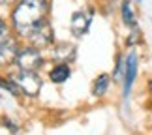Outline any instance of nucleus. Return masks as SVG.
<instances>
[{
    "label": "nucleus",
    "instance_id": "nucleus-1",
    "mask_svg": "<svg viewBox=\"0 0 152 135\" xmlns=\"http://www.w3.org/2000/svg\"><path fill=\"white\" fill-rule=\"evenodd\" d=\"M49 4L45 0H19L11 11V28L17 38L28 39V36L47 21Z\"/></svg>",
    "mask_w": 152,
    "mask_h": 135
},
{
    "label": "nucleus",
    "instance_id": "nucleus-2",
    "mask_svg": "<svg viewBox=\"0 0 152 135\" xmlns=\"http://www.w3.org/2000/svg\"><path fill=\"white\" fill-rule=\"evenodd\" d=\"M43 55L39 53L38 47L26 45V47H19V53H17L15 64L19 69H25V72H38L39 68L43 66Z\"/></svg>",
    "mask_w": 152,
    "mask_h": 135
},
{
    "label": "nucleus",
    "instance_id": "nucleus-3",
    "mask_svg": "<svg viewBox=\"0 0 152 135\" xmlns=\"http://www.w3.org/2000/svg\"><path fill=\"white\" fill-rule=\"evenodd\" d=\"M137 72H139V56L135 51H130L126 55V69H124V79H122V98L128 99L132 94L133 83L137 79Z\"/></svg>",
    "mask_w": 152,
    "mask_h": 135
},
{
    "label": "nucleus",
    "instance_id": "nucleus-4",
    "mask_svg": "<svg viewBox=\"0 0 152 135\" xmlns=\"http://www.w3.org/2000/svg\"><path fill=\"white\" fill-rule=\"evenodd\" d=\"M13 81L17 85H19V88L23 94H26V96H38L39 90H42V79H39L38 72H25V69H19V72L15 73Z\"/></svg>",
    "mask_w": 152,
    "mask_h": 135
},
{
    "label": "nucleus",
    "instance_id": "nucleus-5",
    "mask_svg": "<svg viewBox=\"0 0 152 135\" xmlns=\"http://www.w3.org/2000/svg\"><path fill=\"white\" fill-rule=\"evenodd\" d=\"M55 39V32H53V26L49 25V21H43L36 30H34L30 36H28V45L38 47V49H43V47H49Z\"/></svg>",
    "mask_w": 152,
    "mask_h": 135
},
{
    "label": "nucleus",
    "instance_id": "nucleus-6",
    "mask_svg": "<svg viewBox=\"0 0 152 135\" xmlns=\"http://www.w3.org/2000/svg\"><path fill=\"white\" fill-rule=\"evenodd\" d=\"M92 15H94V11L88 9V11H75L72 15V32L75 38H81L83 34L90 28V23H92Z\"/></svg>",
    "mask_w": 152,
    "mask_h": 135
},
{
    "label": "nucleus",
    "instance_id": "nucleus-7",
    "mask_svg": "<svg viewBox=\"0 0 152 135\" xmlns=\"http://www.w3.org/2000/svg\"><path fill=\"white\" fill-rule=\"evenodd\" d=\"M17 53H19V43L13 36L6 39V42H0V68L13 64L17 58Z\"/></svg>",
    "mask_w": 152,
    "mask_h": 135
},
{
    "label": "nucleus",
    "instance_id": "nucleus-8",
    "mask_svg": "<svg viewBox=\"0 0 152 135\" xmlns=\"http://www.w3.org/2000/svg\"><path fill=\"white\" fill-rule=\"evenodd\" d=\"M51 56L55 58L56 62H69L75 58V47L72 43L64 42V43H56L55 47H53V53Z\"/></svg>",
    "mask_w": 152,
    "mask_h": 135
},
{
    "label": "nucleus",
    "instance_id": "nucleus-9",
    "mask_svg": "<svg viewBox=\"0 0 152 135\" xmlns=\"http://www.w3.org/2000/svg\"><path fill=\"white\" fill-rule=\"evenodd\" d=\"M69 75H72L69 64L68 62H58L56 66L49 72V79H51V83H55V85H62L64 81L69 79Z\"/></svg>",
    "mask_w": 152,
    "mask_h": 135
},
{
    "label": "nucleus",
    "instance_id": "nucleus-10",
    "mask_svg": "<svg viewBox=\"0 0 152 135\" xmlns=\"http://www.w3.org/2000/svg\"><path fill=\"white\" fill-rule=\"evenodd\" d=\"M120 17H122V23H124L128 28L137 26V17H135V11H133L132 0H122V4H120Z\"/></svg>",
    "mask_w": 152,
    "mask_h": 135
},
{
    "label": "nucleus",
    "instance_id": "nucleus-11",
    "mask_svg": "<svg viewBox=\"0 0 152 135\" xmlns=\"http://www.w3.org/2000/svg\"><path fill=\"white\" fill-rule=\"evenodd\" d=\"M109 85H111V75H109V73H102V75H98V77L94 79V86H92V94H94L96 98H102L103 94L107 92Z\"/></svg>",
    "mask_w": 152,
    "mask_h": 135
},
{
    "label": "nucleus",
    "instance_id": "nucleus-12",
    "mask_svg": "<svg viewBox=\"0 0 152 135\" xmlns=\"http://www.w3.org/2000/svg\"><path fill=\"white\" fill-rule=\"evenodd\" d=\"M139 43H143V32H141L139 26H133V28H130V36L126 39V45L130 47V49H133V47L139 45Z\"/></svg>",
    "mask_w": 152,
    "mask_h": 135
},
{
    "label": "nucleus",
    "instance_id": "nucleus-13",
    "mask_svg": "<svg viewBox=\"0 0 152 135\" xmlns=\"http://www.w3.org/2000/svg\"><path fill=\"white\" fill-rule=\"evenodd\" d=\"M124 69H126V56L120 55L116 58L115 69H113V81H122L124 79Z\"/></svg>",
    "mask_w": 152,
    "mask_h": 135
},
{
    "label": "nucleus",
    "instance_id": "nucleus-14",
    "mask_svg": "<svg viewBox=\"0 0 152 135\" xmlns=\"http://www.w3.org/2000/svg\"><path fill=\"white\" fill-rule=\"evenodd\" d=\"M0 88L8 90L11 96H19V94H21L19 85H17L15 81H11V79H0Z\"/></svg>",
    "mask_w": 152,
    "mask_h": 135
},
{
    "label": "nucleus",
    "instance_id": "nucleus-15",
    "mask_svg": "<svg viewBox=\"0 0 152 135\" xmlns=\"http://www.w3.org/2000/svg\"><path fill=\"white\" fill-rule=\"evenodd\" d=\"M10 38H11V28L0 19V42H6V39H10Z\"/></svg>",
    "mask_w": 152,
    "mask_h": 135
},
{
    "label": "nucleus",
    "instance_id": "nucleus-16",
    "mask_svg": "<svg viewBox=\"0 0 152 135\" xmlns=\"http://www.w3.org/2000/svg\"><path fill=\"white\" fill-rule=\"evenodd\" d=\"M2 124H4L6 128H8V130H10L11 133H17V131H19V126L13 124V122H11V120L8 118V116H4V118H2Z\"/></svg>",
    "mask_w": 152,
    "mask_h": 135
},
{
    "label": "nucleus",
    "instance_id": "nucleus-17",
    "mask_svg": "<svg viewBox=\"0 0 152 135\" xmlns=\"http://www.w3.org/2000/svg\"><path fill=\"white\" fill-rule=\"evenodd\" d=\"M17 2H19V0H0V6H6V8H8V6H13Z\"/></svg>",
    "mask_w": 152,
    "mask_h": 135
},
{
    "label": "nucleus",
    "instance_id": "nucleus-18",
    "mask_svg": "<svg viewBox=\"0 0 152 135\" xmlns=\"http://www.w3.org/2000/svg\"><path fill=\"white\" fill-rule=\"evenodd\" d=\"M148 92H150V94H152V79H150V81H148Z\"/></svg>",
    "mask_w": 152,
    "mask_h": 135
},
{
    "label": "nucleus",
    "instance_id": "nucleus-19",
    "mask_svg": "<svg viewBox=\"0 0 152 135\" xmlns=\"http://www.w3.org/2000/svg\"><path fill=\"white\" fill-rule=\"evenodd\" d=\"M137 2H143V0H137Z\"/></svg>",
    "mask_w": 152,
    "mask_h": 135
}]
</instances>
